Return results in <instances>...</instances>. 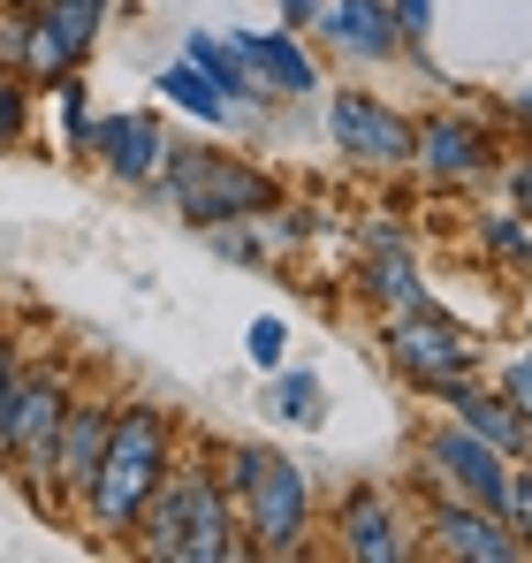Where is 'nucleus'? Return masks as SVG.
I'll use <instances>...</instances> for the list:
<instances>
[{
  "label": "nucleus",
  "instance_id": "f257e3e1",
  "mask_svg": "<svg viewBox=\"0 0 532 563\" xmlns=\"http://www.w3.org/2000/svg\"><path fill=\"white\" fill-rule=\"evenodd\" d=\"M137 549L160 563H236L244 549V526H236V503H229V479L213 457H176L160 472V487L145 495L137 510Z\"/></svg>",
  "mask_w": 532,
  "mask_h": 563
},
{
  "label": "nucleus",
  "instance_id": "f03ea898",
  "mask_svg": "<svg viewBox=\"0 0 532 563\" xmlns=\"http://www.w3.org/2000/svg\"><path fill=\"white\" fill-rule=\"evenodd\" d=\"M168 465H176V419L160 404H114V427H107V450H99L77 518L91 533H130Z\"/></svg>",
  "mask_w": 532,
  "mask_h": 563
},
{
  "label": "nucleus",
  "instance_id": "7ed1b4c3",
  "mask_svg": "<svg viewBox=\"0 0 532 563\" xmlns=\"http://www.w3.org/2000/svg\"><path fill=\"white\" fill-rule=\"evenodd\" d=\"M221 465H229L221 479H229L236 526L252 533L244 549H252V556H297V549H304V526H312L304 472L289 465L281 450H259V442H229Z\"/></svg>",
  "mask_w": 532,
  "mask_h": 563
},
{
  "label": "nucleus",
  "instance_id": "20e7f679",
  "mask_svg": "<svg viewBox=\"0 0 532 563\" xmlns=\"http://www.w3.org/2000/svg\"><path fill=\"white\" fill-rule=\"evenodd\" d=\"M69 396H77L69 366L38 358V366H15V388L0 404V465H15V479L31 495H46V465H54V434H62Z\"/></svg>",
  "mask_w": 532,
  "mask_h": 563
},
{
  "label": "nucleus",
  "instance_id": "39448f33",
  "mask_svg": "<svg viewBox=\"0 0 532 563\" xmlns=\"http://www.w3.org/2000/svg\"><path fill=\"white\" fill-rule=\"evenodd\" d=\"M176 168H168V190H176V206L198 221V229H213V221H252L274 206V184H266L259 168H244V161H221V153H168Z\"/></svg>",
  "mask_w": 532,
  "mask_h": 563
},
{
  "label": "nucleus",
  "instance_id": "423d86ee",
  "mask_svg": "<svg viewBox=\"0 0 532 563\" xmlns=\"http://www.w3.org/2000/svg\"><path fill=\"white\" fill-rule=\"evenodd\" d=\"M388 358L419 380V388H442V380H472L479 343H472L448 312L419 305V312H396V328H388Z\"/></svg>",
  "mask_w": 532,
  "mask_h": 563
},
{
  "label": "nucleus",
  "instance_id": "0eeeda50",
  "mask_svg": "<svg viewBox=\"0 0 532 563\" xmlns=\"http://www.w3.org/2000/svg\"><path fill=\"white\" fill-rule=\"evenodd\" d=\"M426 472L442 479L448 495L479 503V510H502V495H510V457L495 442H479L472 427H456V419L426 434Z\"/></svg>",
  "mask_w": 532,
  "mask_h": 563
},
{
  "label": "nucleus",
  "instance_id": "6e6552de",
  "mask_svg": "<svg viewBox=\"0 0 532 563\" xmlns=\"http://www.w3.org/2000/svg\"><path fill=\"white\" fill-rule=\"evenodd\" d=\"M107 427H114V404H107L99 388L69 396V411H62V434H54V465H46V495H62L69 510H85V487H91V472H99Z\"/></svg>",
  "mask_w": 532,
  "mask_h": 563
},
{
  "label": "nucleus",
  "instance_id": "1a4fd4ad",
  "mask_svg": "<svg viewBox=\"0 0 532 563\" xmlns=\"http://www.w3.org/2000/svg\"><path fill=\"white\" fill-rule=\"evenodd\" d=\"M328 130H335V145L365 161V168H403L411 161V122H403V107H380L373 92H335L328 107Z\"/></svg>",
  "mask_w": 532,
  "mask_h": 563
},
{
  "label": "nucleus",
  "instance_id": "9d476101",
  "mask_svg": "<svg viewBox=\"0 0 532 563\" xmlns=\"http://www.w3.org/2000/svg\"><path fill=\"white\" fill-rule=\"evenodd\" d=\"M434 549H442V556H472V563L532 556L525 541L510 533L502 510H479V503H464V495H442V503H434Z\"/></svg>",
  "mask_w": 532,
  "mask_h": 563
},
{
  "label": "nucleus",
  "instance_id": "9b49d317",
  "mask_svg": "<svg viewBox=\"0 0 532 563\" xmlns=\"http://www.w3.org/2000/svg\"><path fill=\"white\" fill-rule=\"evenodd\" d=\"M335 526H343V556H357V563H403L411 556V533H403V518H396V503L380 487H351Z\"/></svg>",
  "mask_w": 532,
  "mask_h": 563
},
{
  "label": "nucleus",
  "instance_id": "f8f14e48",
  "mask_svg": "<svg viewBox=\"0 0 532 563\" xmlns=\"http://www.w3.org/2000/svg\"><path fill=\"white\" fill-rule=\"evenodd\" d=\"M434 396L456 411V427H472V434L495 442L502 457H532V419L510 404V396H487V388H472V380H442Z\"/></svg>",
  "mask_w": 532,
  "mask_h": 563
},
{
  "label": "nucleus",
  "instance_id": "ddd939ff",
  "mask_svg": "<svg viewBox=\"0 0 532 563\" xmlns=\"http://www.w3.org/2000/svg\"><path fill=\"white\" fill-rule=\"evenodd\" d=\"M91 153L122 176V184H145V176H160L168 168V137H160V122L153 114H107L99 130H91Z\"/></svg>",
  "mask_w": 532,
  "mask_h": 563
},
{
  "label": "nucleus",
  "instance_id": "4468645a",
  "mask_svg": "<svg viewBox=\"0 0 532 563\" xmlns=\"http://www.w3.org/2000/svg\"><path fill=\"white\" fill-rule=\"evenodd\" d=\"M411 161H419L434 184H479V176H487V137H479L464 114H434V122L411 137Z\"/></svg>",
  "mask_w": 532,
  "mask_h": 563
},
{
  "label": "nucleus",
  "instance_id": "2eb2a0df",
  "mask_svg": "<svg viewBox=\"0 0 532 563\" xmlns=\"http://www.w3.org/2000/svg\"><path fill=\"white\" fill-rule=\"evenodd\" d=\"M312 23H320L343 54H357V62H388V54L403 46V23H396L388 0H328Z\"/></svg>",
  "mask_w": 532,
  "mask_h": 563
},
{
  "label": "nucleus",
  "instance_id": "dca6fc26",
  "mask_svg": "<svg viewBox=\"0 0 532 563\" xmlns=\"http://www.w3.org/2000/svg\"><path fill=\"white\" fill-rule=\"evenodd\" d=\"M182 62H190L198 77H213V85H221V92L236 99V107H259V99H266V77L252 69V62H244V54H236V38L190 31V38H182Z\"/></svg>",
  "mask_w": 532,
  "mask_h": 563
},
{
  "label": "nucleus",
  "instance_id": "f3484780",
  "mask_svg": "<svg viewBox=\"0 0 532 563\" xmlns=\"http://www.w3.org/2000/svg\"><path fill=\"white\" fill-rule=\"evenodd\" d=\"M229 38H236V54L259 69L266 85H281V92H312V85H320V69L304 62L297 31H229Z\"/></svg>",
  "mask_w": 532,
  "mask_h": 563
},
{
  "label": "nucleus",
  "instance_id": "a211bd4d",
  "mask_svg": "<svg viewBox=\"0 0 532 563\" xmlns=\"http://www.w3.org/2000/svg\"><path fill=\"white\" fill-rule=\"evenodd\" d=\"M365 297L388 305V312H419V305H426V282H419V267H411L403 244H388V252L365 260Z\"/></svg>",
  "mask_w": 532,
  "mask_h": 563
},
{
  "label": "nucleus",
  "instance_id": "6ab92c4d",
  "mask_svg": "<svg viewBox=\"0 0 532 563\" xmlns=\"http://www.w3.org/2000/svg\"><path fill=\"white\" fill-rule=\"evenodd\" d=\"M266 411H274V419H289V427H320V419H328V388H320L312 374H297V366H274Z\"/></svg>",
  "mask_w": 532,
  "mask_h": 563
},
{
  "label": "nucleus",
  "instance_id": "aec40b11",
  "mask_svg": "<svg viewBox=\"0 0 532 563\" xmlns=\"http://www.w3.org/2000/svg\"><path fill=\"white\" fill-rule=\"evenodd\" d=\"M160 99H176V107H190L198 122H221V114H236V99L221 92L213 77H198L190 62H176V69H160Z\"/></svg>",
  "mask_w": 532,
  "mask_h": 563
},
{
  "label": "nucleus",
  "instance_id": "412c9836",
  "mask_svg": "<svg viewBox=\"0 0 532 563\" xmlns=\"http://www.w3.org/2000/svg\"><path fill=\"white\" fill-rule=\"evenodd\" d=\"M38 15L77 46V62H85L91 46H99V23H107V0H38Z\"/></svg>",
  "mask_w": 532,
  "mask_h": 563
},
{
  "label": "nucleus",
  "instance_id": "4be33fe9",
  "mask_svg": "<svg viewBox=\"0 0 532 563\" xmlns=\"http://www.w3.org/2000/svg\"><path fill=\"white\" fill-rule=\"evenodd\" d=\"M479 236H487V252L518 275V267H532V236L518 229V221H479Z\"/></svg>",
  "mask_w": 532,
  "mask_h": 563
},
{
  "label": "nucleus",
  "instance_id": "5701e85b",
  "mask_svg": "<svg viewBox=\"0 0 532 563\" xmlns=\"http://www.w3.org/2000/svg\"><path fill=\"white\" fill-rule=\"evenodd\" d=\"M244 351H252V366H259V374H274V366H281V351H289V328H281L274 312H259V320H252V335H244Z\"/></svg>",
  "mask_w": 532,
  "mask_h": 563
},
{
  "label": "nucleus",
  "instance_id": "b1692460",
  "mask_svg": "<svg viewBox=\"0 0 532 563\" xmlns=\"http://www.w3.org/2000/svg\"><path fill=\"white\" fill-rule=\"evenodd\" d=\"M502 518H510V533L532 549V472H510V495H502Z\"/></svg>",
  "mask_w": 532,
  "mask_h": 563
},
{
  "label": "nucleus",
  "instance_id": "393cba45",
  "mask_svg": "<svg viewBox=\"0 0 532 563\" xmlns=\"http://www.w3.org/2000/svg\"><path fill=\"white\" fill-rule=\"evenodd\" d=\"M502 396H510V404H518V411L532 419V351H525V358H510V374H502Z\"/></svg>",
  "mask_w": 532,
  "mask_h": 563
},
{
  "label": "nucleus",
  "instance_id": "a878e982",
  "mask_svg": "<svg viewBox=\"0 0 532 563\" xmlns=\"http://www.w3.org/2000/svg\"><path fill=\"white\" fill-rule=\"evenodd\" d=\"M23 122H31V99H23V85H15V92L0 99V145H15V137H23Z\"/></svg>",
  "mask_w": 532,
  "mask_h": 563
},
{
  "label": "nucleus",
  "instance_id": "bb28decb",
  "mask_svg": "<svg viewBox=\"0 0 532 563\" xmlns=\"http://www.w3.org/2000/svg\"><path fill=\"white\" fill-rule=\"evenodd\" d=\"M388 8H396L403 38H426V23H434V0H388Z\"/></svg>",
  "mask_w": 532,
  "mask_h": 563
},
{
  "label": "nucleus",
  "instance_id": "cd10ccee",
  "mask_svg": "<svg viewBox=\"0 0 532 563\" xmlns=\"http://www.w3.org/2000/svg\"><path fill=\"white\" fill-rule=\"evenodd\" d=\"M510 198H518V213H525V229H532V161L510 168Z\"/></svg>",
  "mask_w": 532,
  "mask_h": 563
},
{
  "label": "nucleus",
  "instance_id": "c85d7f7f",
  "mask_svg": "<svg viewBox=\"0 0 532 563\" xmlns=\"http://www.w3.org/2000/svg\"><path fill=\"white\" fill-rule=\"evenodd\" d=\"M15 366H23V351H15L8 328H0V404H8V388H15Z\"/></svg>",
  "mask_w": 532,
  "mask_h": 563
},
{
  "label": "nucleus",
  "instance_id": "c756f323",
  "mask_svg": "<svg viewBox=\"0 0 532 563\" xmlns=\"http://www.w3.org/2000/svg\"><path fill=\"white\" fill-rule=\"evenodd\" d=\"M320 15V0H281V31H297V23H312Z\"/></svg>",
  "mask_w": 532,
  "mask_h": 563
},
{
  "label": "nucleus",
  "instance_id": "7c9ffc66",
  "mask_svg": "<svg viewBox=\"0 0 532 563\" xmlns=\"http://www.w3.org/2000/svg\"><path fill=\"white\" fill-rule=\"evenodd\" d=\"M15 85H23V77H15V62H8V54H0V99L15 92Z\"/></svg>",
  "mask_w": 532,
  "mask_h": 563
},
{
  "label": "nucleus",
  "instance_id": "2f4dec72",
  "mask_svg": "<svg viewBox=\"0 0 532 563\" xmlns=\"http://www.w3.org/2000/svg\"><path fill=\"white\" fill-rule=\"evenodd\" d=\"M518 122H525V130H532V92H525V99H518Z\"/></svg>",
  "mask_w": 532,
  "mask_h": 563
}]
</instances>
